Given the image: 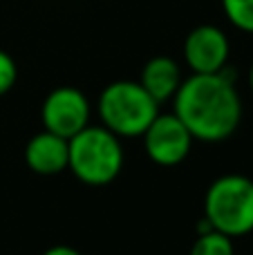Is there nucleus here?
Returning a JSON list of instances; mask_svg holds the SVG:
<instances>
[{
  "label": "nucleus",
  "instance_id": "14",
  "mask_svg": "<svg viewBox=\"0 0 253 255\" xmlns=\"http://www.w3.org/2000/svg\"><path fill=\"white\" fill-rule=\"evenodd\" d=\"M249 85H251V92H253V65H251V70H249Z\"/></svg>",
  "mask_w": 253,
  "mask_h": 255
},
{
  "label": "nucleus",
  "instance_id": "13",
  "mask_svg": "<svg viewBox=\"0 0 253 255\" xmlns=\"http://www.w3.org/2000/svg\"><path fill=\"white\" fill-rule=\"evenodd\" d=\"M43 255H81L76 249H72V247H65V244H58V247H52V249H47Z\"/></svg>",
  "mask_w": 253,
  "mask_h": 255
},
{
  "label": "nucleus",
  "instance_id": "6",
  "mask_svg": "<svg viewBox=\"0 0 253 255\" xmlns=\"http://www.w3.org/2000/svg\"><path fill=\"white\" fill-rule=\"evenodd\" d=\"M193 134L186 126L170 112L157 115L155 121L143 132V148L148 157L159 166H177L188 157L193 148Z\"/></svg>",
  "mask_w": 253,
  "mask_h": 255
},
{
  "label": "nucleus",
  "instance_id": "8",
  "mask_svg": "<svg viewBox=\"0 0 253 255\" xmlns=\"http://www.w3.org/2000/svg\"><path fill=\"white\" fill-rule=\"evenodd\" d=\"M25 161L36 175H58L70 163V141L54 132H38L25 148Z\"/></svg>",
  "mask_w": 253,
  "mask_h": 255
},
{
  "label": "nucleus",
  "instance_id": "3",
  "mask_svg": "<svg viewBox=\"0 0 253 255\" xmlns=\"http://www.w3.org/2000/svg\"><path fill=\"white\" fill-rule=\"evenodd\" d=\"M74 177L88 186H106L124 168V148L117 134L103 126H88L70 139V163Z\"/></svg>",
  "mask_w": 253,
  "mask_h": 255
},
{
  "label": "nucleus",
  "instance_id": "2",
  "mask_svg": "<svg viewBox=\"0 0 253 255\" xmlns=\"http://www.w3.org/2000/svg\"><path fill=\"white\" fill-rule=\"evenodd\" d=\"M103 128L117 136H143L159 115V103L141 88L139 81H115L106 85L97 103Z\"/></svg>",
  "mask_w": 253,
  "mask_h": 255
},
{
  "label": "nucleus",
  "instance_id": "12",
  "mask_svg": "<svg viewBox=\"0 0 253 255\" xmlns=\"http://www.w3.org/2000/svg\"><path fill=\"white\" fill-rule=\"evenodd\" d=\"M16 79H18L16 61L4 49H0V97H4L16 85Z\"/></svg>",
  "mask_w": 253,
  "mask_h": 255
},
{
  "label": "nucleus",
  "instance_id": "1",
  "mask_svg": "<svg viewBox=\"0 0 253 255\" xmlns=\"http://www.w3.org/2000/svg\"><path fill=\"white\" fill-rule=\"evenodd\" d=\"M238 72L224 65L218 74H193L182 81L173 97V115L193 139L218 143L238 130L242 101L236 90Z\"/></svg>",
  "mask_w": 253,
  "mask_h": 255
},
{
  "label": "nucleus",
  "instance_id": "4",
  "mask_svg": "<svg viewBox=\"0 0 253 255\" xmlns=\"http://www.w3.org/2000/svg\"><path fill=\"white\" fill-rule=\"evenodd\" d=\"M204 217L215 231L242 238L253 231V179L245 175H222L209 186Z\"/></svg>",
  "mask_w": 253,
  "mask_h": 255
},
{
  "label": "nucleus",
  "instance_id": "10",
  "mask_svg": "<svg viewBox=\"0 0 253 255\" xmlns=\"http://www.w3.org/2000/svg\"><path fill=\"white\" fill-rule=\"evenodd\" d=\"M191 255H236V247H233V238L220 233V231H209V233L197 235L193 242Z\"/></svg>",
  "mask_w": 253,
  "mask_h": 255
},
{
  "label": "nucleus",
  "instance_id": "7",
  "mask_svg": "<svg viewBox=\"0 0 253 255\" xmlns=\"http://www.w3.org/2000/svg\"><path fill=\"white\" fill-rule=\"evenodd\" d=\"M231 45L220 27L197 25L184 40V61L193 74H218L229 63Z\"/></svg>",
  "mask_w": 253,
  "mask_h": 255
},
{
  "label": "nucleus",
  "instance_id": "5",
  "mask_svg": "<svg viewBox=\"0 0 253 255\" xmlns=\"http://www.w3.org/2000/svg\"><path fill=\"white\" fill-rule=\"evenodd\" d=\"M40 119L47 132L70 141L83 128L90 126V101L81 90L63 85L45 97Z\"/></svg>",
  "mask_w": 253,
  "mask_h": 255
},
{
  "label": "nucleus",
  "instance_id": "9",
  "mask_svg": "<svg viewBox=\"0 0 253 255\" xmlns=\"http://www.w3.org/2000/svg\"><path fill=\"white\" fill-rule=\"evenodd\" d=\"M182 67L170 56H155L143 65L141 70V88L155 99L157 103H164L177 94L182 85Z\"/></svg>",
  "mask_w": 253,
  "mask_h": 255
},
{
  "label": "nucleus",
  "instance_id": "11",
  "mask_svg": "<svg viewBox=\"0 0 253 255\" xmlns=\"http://www.w3.org/2000/svg\"><path fill=\"white\" fill-rule=\"evenodd\" d=\"M222 9L236 29L253 34V0H222Z\"/></svg>",
  "mask_w": 253,
  "mask_h": 255
}]
</instances>
